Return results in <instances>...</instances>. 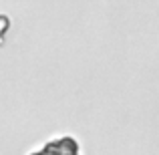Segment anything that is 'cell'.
Masks as SVG:
<instances>
[{"label":"cell","mask_w":159,"mask_h":155,"mask_svg":"<svg viewBox=\"0 0 159 155\" xmlns=\"http://www.w3.org/2000/svg\"><path fill=\"white\" fill-rule=\"evenodd\" d=\"M28 155H81V141L73 133L57 135L43 147H34Z\"/></svg>","instance_id":"cell-1"}]
</instances>
